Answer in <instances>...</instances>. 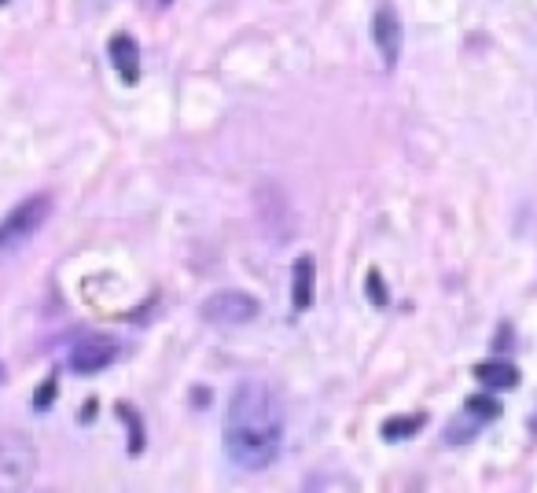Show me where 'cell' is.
Returning a JSON list of instances; mask_svg holds the SVG:
<instances>
[{"mask_svg":"<svg viewBox=\"0 0 537 493\" xmlns=\"http://www.w3.org/2000/svg\"><path fill=\"white\" fill-rule=\"evenodd\" d=\"M118 357V343L111 339V335L103 332H92V335H81L78 343L70 346L67 354V365L74 376H96V372H103V368L111 365Z\"/></svg>","mask_w":537,"mask_h":493,"instance_id":"5b68a950","label":"cell"},{"mask_svg":"<svg viewBox=\"0 0 537 493\" xmlns=\"http://www.w3.org/2000/svg\"><path fill=\"white\" fill-rule=\"evenodd\" d=\"M284 405L265 383H240L232 390L225 424H221V442L225 457L243 471L273 468L284 453Z\"/></svg>","mask_w":537,"mask_h":493,"instance_id":"6da1fadb","label":"cell"},{"mask_svg":"<svg viewBox=\"0 0 537 493\" xmlns=\"http://www.w3.org/2000/svg\"><path fill=\"white\" fill-rule=\"evenodd\" d=\"M48 402H52V379H48V383H45V387H41V394H37V409H45V405Z\"/></svg>","mask_w":537,"mask_h":493,"instance_id":"5bb4252c","label":"cell"},{"mask_svg":"<svg viewBox=\"0 0 537 493\" xmlns=\"http://www.w3.org/2000/svg\"><path fill=\"white\" fill-rule=\"evenodd\" d=\"M475 379H479L486 390H512L515 383H519V368L512 365V361H482V365H475Z\"/></svg>","mask_w":537,"mask_h":493,"instance_id":"9c48e42d","label":"cell"},{"mask_svg":"<svg viewBox=\"0 0 537 493\" xmlns=\"http://www.w3.org/2000/svg\"><path fill=\"white\" fill-rule=\"evenodd\" d=\"M48 218H52V195H45V192L30 195V199H23L19 207L8 210L4 221H0V265L23 251L26 243L45 229Z\"/></svg>","mask_w":537,"mask_h":493,"instance_id":"7a4b0ae2","label":"cell"},{"mask_svg":"<svg viewBox=\"0 0 537 493\" xmlns=\"http://www.w3.org/2000/svg\"><path fill=\"white\" fill-rule=\"evenodd\" d=\"M162 4H173V0H162Z\"/></svg>","mask_w":537,"mask_h":493,"instance_id":"2e32d148","label":"cell"},{"mask_svg":"<svg viewBox=\"0 0 537 493\" xmlns=\"http://www.w3.org/2000/svg\"><path fill=\"white\" fill-rule=\"evenodd\" d=\"M468 409H471V413H479L482 420H493V416H501V405L493 402V398H482V394L468 398Z\"/></svg>","mask_w":537,"mask_h":493,"instance_id":"7c38bea8","label":"cell"},{"mask_svg":"<svg viewBox=\"0 0 537 493\" xmlns=\"http://www.w3.org/2000/svg\"><path fill=\"white\" fill-rule=\"evenodd\" d=\"M372 41L383 59V67L394 70L401 59V45H405V30H401V15L394 12V4H379L372 15Z\"/></svg>","mask_w":537,"mask_h":493,"instance_id":"8992f818","label":"cell"},{"mask_svg":"<svg viewBox=\"0 0 537 493\" xmlns=\"http://www.w3.org/2000/svg\"><path fill=\"white\" fill-rule=\"evenodd\" d=\"M37 471V449L30 438L0 431V490H26Z\"/></svg>","mask_w":537,"mask_h":493,"instance_id":"3957f363","label":"cell"},{"mask_svg":"<svg viewBox=\"0 0 537 493\" xmlns=\"http://www.w3.org/2000/svg\"><path fill=\"white\" fill-rule=\"evenodd\" d=\"M107 52H111V63H115L118 78L126 85H137L140 81V45L129 34H115L107 41Z\"/></svg>","mask_w":537,"mask_h":493,"instance_id":"ba28073f","label":"cell"},{"mask_svg":"<svg viewBox=\"0 0 537 493\" xmlns=\"http://www.w3.org/2000/svg\"><path fill=\"white\" fill-rule=\"evenodd\" d=\"M0 4H4V0H0Z\"/></svg>","mask_w":537,"mask_h":493,"instance_id":"e0dca14e","label":"cell"},{"mask_svg":"<svg viewBox=\"0 0 537 493\" xmlns=\"http://www.w3.org/2000/svg\"><path fill=\"white\" fill-rule=\"evenodd\" d=\"M482 427H486V420H482L479 413H471L468 405H464V413L460 416H453L446 424V442L449 446H468V442H475V438L482 435Z\"/></svg>","mask_w":537,"mask_h":493,"instance_id":"30bf717a","label":"cell"},{"mask_svg":"<svg viewBox=\"0 0 537 493\" xmlns=\"http://www.w3.org/2000/svg\"><path fill=\"white\" fill-rule=\"evenodd\" d=\"M368 299H372V306L376 310H387V287H383V280H379V273H368Z\"/></svg>","mask_w":537,"mask_h":493,"instance_id":"4fadbf2b","label":"cell"},{"mask_svg":"<svg viewBox=\"0 0 537 493\" xmlns=\"http://www.w3.org/2000/svg\"><path fill=\"white\" fill-rule=\"evenodd\" d=\"M258 317V299L247 291H218L203 302V321L218 324V328H240Z\"/></svg>","mask_w":537,"mask_h":493,"instance_id":"277c9868","label":"cell"},{"mask_svg":"<svg viewBox=\"0 0 537 493\" xmlns=\"http://www.w3.org/2000/svg\"><path fill=\"white\" fill-rule=\"evenodd\" d=\"M313 291H317V262H313V254H302L291 269V306H295V313L313 310Z\"/></svg>","mask_w":537,"mask_h":493,"instance_id":"52a82bcc","label":"cell"},{"mask_svg":"<svg viewBox=\"0 0 537 493\" xmlns=\"http://www.w3.org/2000/svg\"><path fill=\"white\" fill-rule=\"evenodd\" d=\"M420 427H423V416H394V420H387V424H383V431H379V435L387 438V442H401V438L420 435Z\"/></svg>","mask_w":537,"mask_h":493,"instance_id":"8fae6325","label":"cell"},{"mask_svg":"<svg viewBox=\"0 0 537 493\" xmlns=\"http://www.w3.org/2000/svg\"><path fill=\"white\" fill-rule=\"evenodd\" d=\"M0 383H4V365H0Z\"/></svg>","mask_w":537,"mask_h":493,"instance_id":"9a60e30c","label":"cell"}]
</instances>
